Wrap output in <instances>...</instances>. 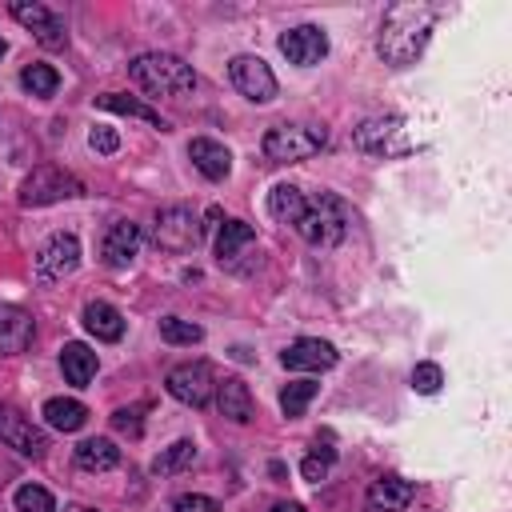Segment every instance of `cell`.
Wrapping results in <instances>:
<instances>
[{"mask_svg":"<svg viewBox=\"0 0 512 512\" xmlns=\"http://www.w3.org/2000/svg\"><path fill=\"white\" fill-rule=\"evenodd\" d=\"M432 24H436V8H428V4H392L380 20V40H376L384 64L408 68L424 52V44L432 36Z\"/></svg>","mask_w":512,"mask_h":512,"instance_id":"1","label":"cell"},{"mask_svg":"<svg viewBox=\"0 0 512 512\" xmlns=\"http://www.w3.org/2000/svg\"><path fill=\"white\" fill-rule=\"evenodd\" d=\"M128 76L148 92V96H188L196 88V72L188 60L172 52H140L128 64Z\"/></svg>","mask_w":512,"mask_h":512,"instance_id":"2","label":"cell"},{"mask_svg":"<svg viewBox=\"0 0 512 512\" xmlns=\"http://www.w3.org/2000/svg\"><path fill=\"white\" fill-rule=\"evenodd\" d=\"M328 144V128L324 124H276L264 132L260 148L272 164H300L308 156H316Z\"/></svg>","mask_w":512,"mask_h":512,"instance_id":"3","label":"cell"},{"mask_svg":"<svg viewBox=\"0 0 512 512\" xmlns=\"http://www.w3.org/2000/svg\"><path fill=\"white\" fill-rule=\"evenodd\" d=\"M296 232H300V240H308L316 248H336L344 240V232H348V208L336 196L316 192L308 200L304 216L296 220Z\"/></svg>","mask_w":512,"mask_h":512,"instance_id":"4","label":"cell"},{"mask_svg":"<svg viewBox=\"0 0 512 512\" xmlns=\"http://www.w3.org/2000/svg\"><path fill=\"white\" fill-rule=\"evenodd\" d=\"M80 192H84V184H80L68 168H60V164H40V168H32V172L24 176V184H20V204H24V208H44V204L72 200V196H80Z\"/></svg>","mask_w":512,"mask_h":512,"instance_id":"5","label":"cell"},{"mask_svg":"<svg viewBox=\"0 0 512 512\" xmlns=\"http://www.w3.org/2000/svg\"><path fill=\"white\" fill-rule=\"evenodd\" d=\"M200 236H204V224L188 204H168V208L156 212V224H152L156 248L184 256V252H192L200 244Z\"/></svg>","mask_w":512,"mask_h":512,"instance_id":"6","label":"cell"},{"mask_svg":"<svg viewBox=\"0 0 512 512\" xmlns=\"http://www.w3.org/2000/svg\"><path fill=\"white\" fill-rule=\"evenodd\" d=\"M164 384H168L172 400H180V404H188V408H204V404L216 396V376H212V368H208L204 360L176 364Z\"/></svg>","mask_w":512,"mask_h":512,"instance_id":"7","label":"cell"},{"mask_svg":"<svg viewBox=\"0 0 512 512\" xmlns=\"http://www.w3.org/2000/svg\"><path fill=\"white\" fill-rule=\"evenodd\" d=\"M80 264V240L72 232H56L48 236V244L36 252V280L40 284H56L64 276H72Z\"/></svg>","mask_w":512,"mask_h":512,"instance_id":"8","label":"cell"},{"mask_svg":"<svg viewBox=\"0 0 512 512\" xmlns=\"http://www.w3.org/2000/svg\"><path fill=\"white\" fill-rule=\"evenodd\" d=\"M228 76H232V88H236L244 100H252V104L276 100V76H272V68H268L260 56H236V60L228 64Z\"/></svg>","mask_w":512,"mask_h":512,"instance_id":"9","label":"cell"},{"mask_svg":"<svg viewBox=\"0 0 512 512\" xmlns=\"http://www.w3.org/2000/svg\"><path fill=\"white\" fill-rule=\"evenodd\" d=\"M0 440L8 444V448H16L20 456H32V460H40L44 452H48V436H44V428H36L20 408H12V404H0Z\"/></svg>","mask_w":512,"mask_h":512,"instance_id":"10","label":"cell"},{"mask_svg":"<svg viewBox=\"0 0 512 512\" xmlns=\"http://www.w3.org/2000/svg\"><path fill=\"white\" fill-rule=\"evenodd\" d=\"M12 16L28 28V32H36V40L44 44V48H64L68 44V32H64V20L52 12V8H44V4H28V0H16L12 4Z\"/></svg>","mask_w":512,"mask_h":512,"instance_id":"11","label":"cell"},{"mask_svg":"<svg viewBox=\"0 0 512 512\" xmlns=\"http://www.w3.org/2000/svg\"><path fill=\"white\" fill-rule=\"evenodd\" d=\"M280 52H284L292 64L312 68V64H320V60L328 56V36H324V28H316V24H300V28H288V32L280 36Z\"/></svg>","mask_w":512,"mask_h":512,"instance_id":"12","label":"cell"},{"mask_svg":"<svg viewBox=\"0 0 512 512\" xmlns=\"http://www.w3.org/2000/svg\"><path fill=\"white\" fill-rule=\"evenodd\" d=\"M280 364L296 368V372H324V368L336 364V348L328 340H320V336H300L280 352Z\"/></svg>","mask_w":512,"mask_h":512,"instance_id":"13","label":"cell"},{"mask_svg":"<svg viewBox=\"0 0 512 512\" xmlns=\"http://www.w3.org/2000/svg\"><path fill=\"white\" fill-rule=\"evenodd\" d=\"M104 264L108 268H128L132 260H136V252H140V224H132V220H116L108 232H104Z\"/></svg>","mask_w":512,"mask_h":512,"instance_id":"14","label":"cell"},{"mask_svg":"<svg viewBox=\"0 0 512 512\" xmlns=\"http://www.w3.org/2000/svg\"><path fill=\"white\" fill-rule=\"evenodd\" d=\"M400 116H376V120H364L356 128V148L368 152V156H388L396 152V136H400Z\"/></svg>","mask_w":512,"mask_h":512,"instance_id":"15","label":"cell"},{"mask_svg":"<svg viewBox=\"0 0 512 512\" xmlns=\"http://www.w3.org/2000/svg\"><path fill=\"white\" fill-rule=\"evenodd\" d=\"M416 488L404 476H380L368 484V512H404L412 504Z\"/></svg>","mask_w":512,"mask_h":512,"instance_id":"16","label":"cell"},{"mask_svg":"<svg viewBox=\"0 0 512 512\" xmlns=\"http://www.w3.org/2000/svg\"><path fill=\"white\" fill-rule=\"evenodd\" d=\"M32 332H36V324H32V316H28L24 308L0 304V356L24 352V348L32 344Z\"/></svg>","mask_w":512,"mask_h":512,"instance_id":"17","label":"cell"},{"mask_svg":"<svg viewBox=\"0 0 512 512\" xmlns=\"http://www.w3.org/2000/svg\"><path fill=\"white\" fill-rule=\"evenodd\" d=\"M216 404H220V412H224L228 420H236V424H248L252 412H256L252 392H248V384H244L240 376H224V380H216Z\"/></svg>","mask_w":512,"mask_h":512,"instance_id":"18","label":"cell"},{"mask_svg":"<svg viewBox=\"0 0 512 512\" xmlns=\"http://www.w3.org/2000/svg\"><path fill=\"white\" fill-rule=\"evenodd\" d=\"M188 156H192V164H196L208 180H224V176L232 172V152H228L224 144L208 140V136H196V140L188 144Z\"/></svg>","mask_w":512,"mask_h":512,"instance_id":"19","label":"cell"},{"mask_svg":"<svg viewBox=\"0 0 512 512\" xmlns=\"http://www.w3.org/2000/svg\"><path fill=\"white\" fill-rule=\"evenodd\" d=\"M252 244H256L252 224H244V220H224V224H220V236H216V256H220V264H236L240 256L252 252Z\"/></svg>","mask_w":512,"mask_h":512,"instance_id":"20","label":"cell"},{"mask_svg":"<svg viewBox=\"0 0 512 512\" xmlns=\"http://www.w3.org/2000/svg\"><path fill=\"white\" fill-rule=\"evenodd\" d=\"M60 368H64V380H68L72 388H84V384L96 376L100 360H96V352H92L88 344L72 340V344H64V348H60Z\"/></svg>","mask_w":512,"mask_h":512,"instance_id":"21","label":"cell"},{"mask_svg":"<svg viewBox=\"0 0 512 512\" xmlns=\"http://www.w3.org/2000/svg\"><path fill=\"white\" fill-rule=\"evenodd\" d=\"M84 328L96 340H120L124 336V316H120V308H112L104 300H92V304H84Z\"/></svg>","mask_w":512,"mask_h":512,"instance_id":"22","label":"cell"},{"mask_svg":"<svg viewBox=\"0 0 512 512\" xmlns=\"http://www.w3.org/2000/svg\"><path fill=\"white\" fill-rule=\"evenodd\" d=\"M96 108L120 112V116H136V120H144V124H152V128H160V132H168V120H164L156 108H148V104H140V100L124 96V92H104V96H96Z\"/></svg>","mask_w":512,"mask_h":512,"instance_id":"23","label":"cell"},{"mask_svg":"<svg viewBox=\"0 0 512 512\" xmlns=\"http://www.w3.org/2000/svg\"><path fill=\"white\" fill-rule=\"evenodd\" d=\"M44 420H48V428H56V432H76V428H84L88 408H84L80 400H72V396H52V400L44 404Z\"/></svg>","mask_w":512,"mask_h":512,"instance_id":"24","label":"cell"},{"mask_svg":"<svg viewBox=\"0 0 512 512\" xmlns=\"http://www.w3.org/2000/svg\"><path fill=\"white\" fill-rule=\"evenodd\" d=\"M304 208H308V196H304L296 184H276V188L268 192V212H272L280 224H296V220L304 216Z\"/></svg>","mask_w":512,"mask_h":512,"instance_id":"25","label":"cell"},{"mask_svg":"<svg viewBox=\"0 0 512 512\" xmlns=\"http://www.w3.org/2000/svg\"><path fill=\"white\" fill-rule=\"evenodd\" d=\"M76 464H80L84 472H108V468L120 464V448H116L112 440H104V436H92V440H84V444L76 448Z\"/></svg>","mask_w":512,"mask_h":512,"instance_id":"26","label":"cell"},{"mask_svg":"<svg viewBox=\"0 0 512 512\" xmlns=\"http://www.w3.org/2000/svg\"><path fill=\"white\" fill-rule=\"evenodd\" d=\"M192 460H196V444H192V440H176V444H168V448L152 460V472H156V476H176V472L192 468Z\"/></svg>","mask_w":512,"mask_h":512,"instance_id":"27","label":"cell"},{"mask_svg":"<svg viewBox=\"0 0 512 512\" xmlns=\"http://www.w3.org/2000/svg\"><path fill=\"white\" fill-rule=\"evenodd\" d=\"M316 392H320L316 380H292V384H284V392H280V408H284V416H288V420L304 416V408L316 400Z\"/></svg>","mask_w":512,"mask_h":512,"instance_id":"28","label":"cell"},{"mask_svg":"<svg viewBox=\"0 0 512 512\" xmlns=\"http://www.w3.org/2000/svg\"><path fill=\"white\" fill-rule=\"evenodd\" d=\"M20 84H24L32 96H52V92L60 88V72H56L52 64H28V68L20 72Z\"/></svg>","mask_w":512,"mask_h":512,"instance_id":"29","label":"cell"},{"mask_svg":"<svg viewBox=\"0 0 512 512\" xmlns=\"http://www.w3.org/2000/svg\"><path fill=\"white\" fill-rule=\"evenodd\" d=\"M160 336L168 340V344H200L204 340V328L200 324H192V320H180V316H164L160 320Z\"/></svg>","mask_w":512,"mask_h":512,"instance_id":"30","label":"cell"},{"mask_svg":"<svg viewBox=\"0 0 512 512\" xmlns=\"http://www.w3.org/2000/svg\"><path fill=\"white\" fill-rule=\"evenodd\" d=\"M16 512H56V500L48 488L24 484V488H16Z\"/></svg>","mask_w":512,"mask_h":512,"instance_id":"31","label":"cell"},{"mask_svg":"<svg viewBox=\"0 0 512 512\" xmlns=\"http://www.w3.org/2000/svg\"><path fill=\"white\" fill-rule=\"evenodd\" d=\"M332 460H336V452L332 448H312L308 456H304V464H300V472H304V480H324L328 476V468H332Z\"/></svg>","mask_w":512,"mask_h":512,"instance_id":"32","label":"cell"},{"mask_svg":"<svg viewBox=\"0 0 512 512\" xmlns=\"http://www.w3.org/2000/svg\"><path fill=\"white\" fill-rule=\"evenodd\" d=\"M144 404H128V408H116L112 412V428L124 432V436H140L144 432Z\"/></svg>","mask_w":512,"mask_h":512,"instance_id":"33","label":"cell"},{"mask_svg":"<svg viewBox=\"0 0 512 512\" xmlns=\"http://www.w3.org/2000/svg\"><path fill=\"white\" fill-rule=\"evenodd\" d=\"M440 384H444L440 364H416V368H412V388H416V392L432 396V392H440Z\"/></svg>","mask_w":512,"mask_h":512,"instance_id":"34","label":"cell"},{"mask_svg":"<svg viewBox=\"0 0 512 512\" xmlns=\"http://www.w3.org/2000/svg\"><path fill=\"white\" fill-rule=\"evenodd\" d=\"M172 512H220V504H216L212 496H200V492H184V496H176Z\"/></svg>","mask_w":512,"mask_h":512,"instance_id":"35","label":"cell"},{"mask_svg":"<svg viewBox=\"0 0 512 512\" xmlns=\"http://www.w3.org/2000/svg\"><path fill=\"white\" fill-rule=\"evenodd\" d=\"M88 144H92L96 152H104V156H112V152L120 148V136H116L112 128H92V132H88Z\"/></svg>","mask_w":512,"mask_h":512,"instance_id":"36","label":"cell"},{"mask_svg":"<svg viewBox=\"0 0 512 512\" xmlns=\"http://www.w3.org/2000/svg\"><path fill=\"white\" fill-rule=\"evenodd\" d=\"M272 512H304L296 500H280V504H272Z\"/></svg>","mask_w":512,"mask_h":512,"instance_id":"37","label":"cell"},{"mask_svg":"<svg viewBox=\"0 0 512 512\" xmlns=\"http://www.w3.org/2000/svg\"><path fill=\"white\" fill-rule=\"evenodd\" d=\"M4 52H8V44H4V36H0V56H4Z\"/></svg>","mask_w":512,"mask_h":512,"instance_id":"38","label":"cell"}]
</instances>
